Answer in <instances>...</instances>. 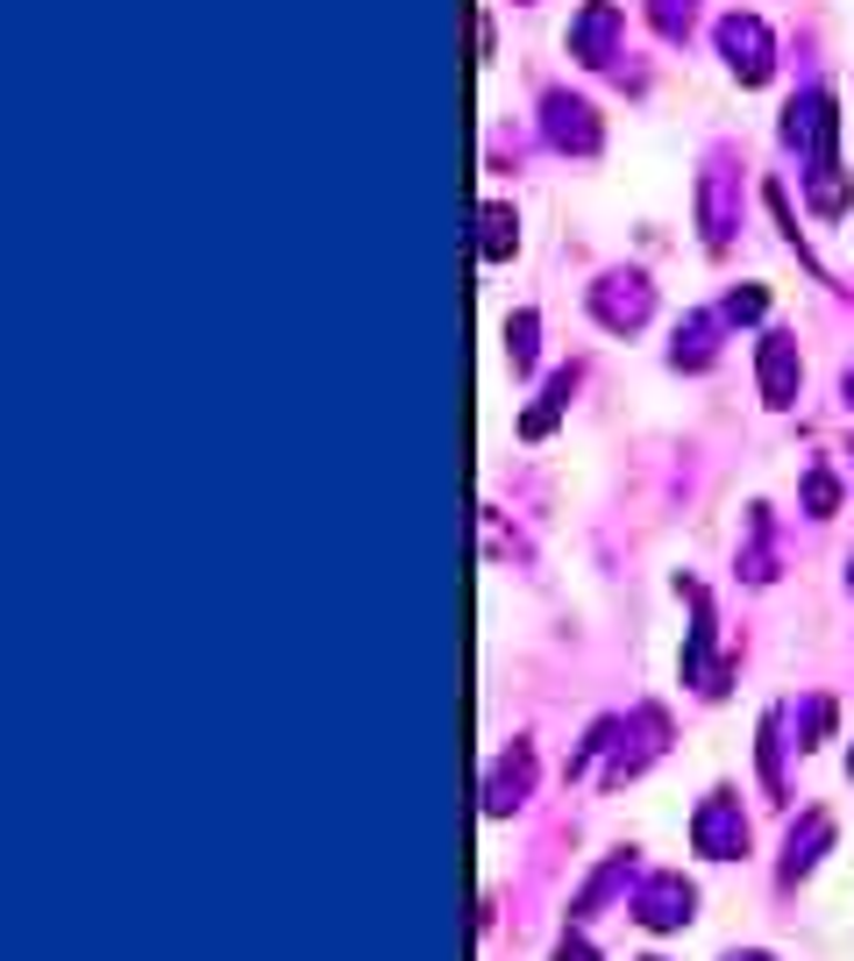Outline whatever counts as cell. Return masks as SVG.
Wrapping results in <instances>:
<instances>
[{
    "instance_id": "cell-1",
    "label": "cell",
    "mask_w": 854,
    "mask_h": 961,
    "mask_svg": "<svg viewBox=\"0 0 854 961\" xmlns=\"http://www.w3.org/2000/svg\"><path fill=\"white\" fill-rule=\"evenodd\" d=\"M762 378H769V399H791V343L783 335H769V349H762Z\"/></svg>"
},
{
    "instance_id": "cell-5",
    "label": "cell",
    "mask_w": 854,
    "mask_h": 961,
    "mask_svg": "<svg viewBox=\"0 0 854 961\" xmlns=\"http://www.w3.org/2000/svg\"><path fill=\"white\" fill-rule=\"evenodd\" d=\"M733 961H741V954H733ZM748 961H762V954H748Z\"/></svg>"
},
{
    "instance_id": "cell-3",
    "label": "cell",
    "mask_w": 854,
    "mask_h": 961,
    "mask_svg": "<svg viewBox=\"0 0 854 961\" xmlns=\"http://www.w3.org/2000/svg\"><path fill=\"white\" fill-rule=\"evenodd\" d=\"M698 840H705V848H712V855H726V848H741V840H748V834H741V826H733V819L720 812V805H712V812H705V819H698Z\"/></svg>"
},
{
    "instance_id": "cell-2",
    "label": "cell",
    "mask_w": 854,
    "mask_h": 961,
    "mask_svg": "<svg viewBox=\"0 0 854 961\" xmlns=\"http://www.w3.org/2000/svg\"><path fill=\"white\" fill-rule=\"evenodd\" d=\"M648 926H677V919H691V890L683 883H662L655 898H648V912H641Z\"/></svg>"
},
{
    "instance_id": "cell-4",
    "label": "cell",
    "mask_w": 854,
    "mask_h": 961,
    "mask_svg": "<svg viewBox=\"0 0 854 961\" xmlns=\"http://www.w3.org/2000/svg\"><path fill=\"white\" fill-rule=\"evenodd\" d=\"M562 961H591L584 948H577V940H562Z\"/></svg>"
}]
</instances>
